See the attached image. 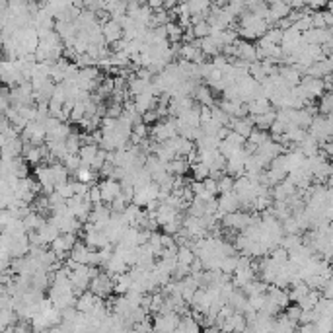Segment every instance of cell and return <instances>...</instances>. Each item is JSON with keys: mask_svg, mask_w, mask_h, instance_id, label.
<instances>
[{"mask_svg": "<svg viewBox=\"0 0 333 333\" xmlns=\"http://www.w3.org/2000/svg\"><path fill=\"white\" fill-rule=\"evenodd\" d=\"M90 290H92L98 298H105V296H109L111 292H115V281H113L105 271H101L100 275L92 281Z\"/></svg>", "mask_w": 333, "mask_h": 333, "instance_id": "1", "label": "cell"}, {"mask_svg": "<svg viewBox=\"0 0 333 333\" xmlns=\"http://www.w3.org/2000/svg\"><path fill=\"white\" fill-rule=\"evenodd\" d=\"M181 323V316L174 314H158L154 318V333H174Z\"/></svg>", "mask_w": 333, "mask_h": 333, "instance_id": "2", "label": "cell"}, {"mask_svg": "<svg viewBox=\"0 0 333 333\" xmlns=\"http://www.w3.org/2000/svg\"><path fill=\"white\" fill-rule=\"evenodd\" d=\"M35 179L43 185V193L45 195H53L57 189V181H55V176H53V170L51 166H47V164H41V166L35 168Z\"/></svg>", "mask_w": 333, "mask_h": 333, "instance_id": "3", "label": "cell"}, {"mask_svg": "<svg viewBox=\"0 0 333 333\" xmlns=\"http://www.w3.org/2000/svg\"><path fill=\"white\" fill-rule=\"evenodd\" d=\"M98 185H100V189H101V197H103V203H105V205H111V203L123 193L121 181H117V179H103Z\"/></svg>", "mask_w": 333, "mask_h": 333, "instance_id": "4", "label": "cell"}, {"mask_svg": "<svg viewBox=\"0 0 333 333\" xmlns=\"http://www.w3.org/2000/svg\"><path fill=\"white\" fill-rule=\"evenodd\" d=\"M300 88L306 92V96L308 98H318V96H322L323 98V92H325V80H320V78H302V82H300Z\"/></svg>", "mask_w": 333, "mask_h": 333, "instance_id": "5", "label": "cell"}, {"mask_svg": "<svg viewBox=\"0 0 333 333\" xmlns=\"http://www.w3.org/2000/svg\"><path fill=\"white\" fill-rule=\"evenodd\" d=\"M228 129H230V131H234V133L242 134L245 141H247V138H249V134L254 133L256 125H254V119H252V115H249L247 119H236V117H232V121H230V125H228Z\"/></svg>", "mask_w": 333, "mask_h": 333, "instance_id": "6", "label": "cell"}, {"mask_svg": "<svg viewBox=\"0 0 333 333\" xmlns=\"http://www.w3.org/2000/svg\"><path fill=\"white\" fill-rule=\"evenodd\" d=\"M240 207H242V203H240V197L236 193H224V195L218 197V209L222 212H226V214L238 212Z\"/></svg>", "mask_w": 333, "mask_h": 333, "instance_id": "7", "label": "cell"}, {"mask_svg": "<svg viewBox=\"0 0 333 333\" xmlns=\"http://www.w3.org/2000/svg\"><path fill=\"white\" fill-rule=\"evenodd\" d=\"M103 37H105L107 45H113V43H117V41H121L123 37H125L123 25L119 22H115V20H111L109 23L103 25Z\"/></svg>", "mask_w": 333, "mask_h": 333, "instance_id": "8", "label": "cell"}, {"mask_svg": "<svg viewBox=\"0 0 333 333\" xmlns=\"http://www.w3.org/2000/svg\"><path fill=\"white\" fill-rule=\"evenodd\" d=\"M133 100H134V107H136V111H138L141 115H145L146 111L158 107V98H154V96L148 94V92L141 94V96H136V98H133Z\"/></svg>", "mask_w": 333, "mask_h": 333, "instance_id": "9", "label": "cell"}, {"mask_svg": "<svg viewBox=\"0 0 333 333\" xmlns=\"http://www.w3.org/2000/svg\"><path fill=\"white\" fill-rule=\"evenodd\" d=\"M98 296L92 292V290H86L82 296H78L76 298V310L80 314H90V312L94 310V306L98 304Z\"/></svg>", "mask_w": 333, "mask_h": 333, "instance_id": "10", "label": "cell"}, {"mask_svg": "<svg viewBox=\"0 0 333 333\" xmlns=\"http://www.w3.org/2000/svg\"><path fill=\"white\" fill-rule=\"evenodd\" d=\"M240 59L245 61V63H249V65L259 63V61H257V47L256 45L249 43V41H244V39H240Z\"/></svg>", "mask_w": 333, "mask_h": 333, "instance_id": "11", "label": "cell"}, {"mask_svg": "<svg viewBox=\"0 0 333 333\" xmlns=\"http://www.w3.org/2000/svg\"><path fill=\"white\" fill-rule=\"evenodd\" d=\"M90 254H92V249L86 245V242H78L76 247L70 252V257L80 265H90Z\"/></svg>", "mask_w": 333, "mask_h": 333, "instance_id": "12", "label": "cell"}, {"mask_svg": "<svg viewBox=\"0 0 333 333\" xmlns=\"http://www.w3.org/2000/svg\"><path fill=\"white\" fill-rule=\"evenodd\" d=\"M252 119H254V125H256V129H259V131H269V129L273 127V123L277 121V111L271 109L269 113L257 115V117H252Z\"/></svg>", "mask_w": 333, "mask_h": 333, "instance_id": "13", "label": "cell"}, {"mask_svg": "<svg viewBox=\"0 0 333 333\" xmlns=\"http://www.w3.org/2000/svg\"><path fill=\"white\" fill-rule=\"evenodd\" d=\"M23 156H25V162L32 164V166H41V162H43L41 146H34V145H30V143H25Z\"/></svg>", "mask_w": 333, "mask_h": 333, "instance_id": "14", "label": "cell"}, {"mask_svg": "<svg viewBox=\"0 0 333 333\" xmlns=\"http://www.w3.org/2000/svg\"><path fill=\"white\" fill-rule=\"evenodd\" d=\"M166 170H168V174L170 176H185L189 170H191V166H189V162L185 160V158H176L174 162H170L166 166Z\"/></svg>", "mask_w": 333, "mask_h": 333, "instance_id": "15", "label": "cell"}, {"mask_svg": "<svg viewBox=\"0 0 333 333\" xmlns=\"http://www.w3.org/2000/svg\"><path fill=\"white\" fill-rule=\"evenodd\" d=\"M166 30H168V41H170V45H178L183 41L185 30H183L178 22H170L166 25Z\"/></svg>", "mask_w": 333, "mask_h": 333, "instance_id": "16", "label": "cell"}, {"mask_svg": "<svg viewBox=\"0 0 333 333\" xmlns=\"http://www.w3.org/2000/svg\"><path fill=\"white\" fill-rule=\"evenodd\" d=\"M247 143H252V145H256L257 148H261V146L273 143V138H271V133H269V131H259V129H254V133L249 134Z\"/></svg>", "mask_w": 333, "mask_h": 333, "instance_id": "17", "label": "cell"}, {"mask_svg": "<svg viewBox=\"0 0 333 333\" xmlns=\"http://www.w3.org/2000/svg\"><path fill=\"white\" fill-rule=\"evenodd\" d=\"M98 152H100L98 145H88V146H82V148H80L78 156L82 158V164H84V166H90V168H92V162L96 160Z\"/></svg>", "mask_w": 333, "mask_h": 333, "instance_id": "18", "label": "cell"}, {"mask_svg": "<svg viewBox=\"0 0 333 333\" xmlns=\"http://www.w3.org/2000/svg\"><path fill=\"white\" fill-rule=\"evenodd\" d=\"M195 100H197V103L203 105V107H214V96H212L211 88H207V86H201V88L197 90Z\"/></svg>", "mask_w": 333, "mask_h": 333, "instance_id": "19", "label": "cell"}, {"mask_svg": "<svg viewBox=\"0 0 333 333\" xmlns=\"http://www.w3.org/2000/svg\"><path fill=\"white\" fill-rule=\"evenodd\" d=\"M308 294H310V287L306 285V281H302V283H298V285H294L292 290L289 292L290 302H296V304H298L302 298H306Z\"/></svg>", "mask_w": 333, "mask_h": 333, "instance_id": "20", "label": "cell"}, {"mask_svg": "<svg viewBox=\"0 0 333 333\" xmlns=\"http://www.w3.org/2000/svg\"><path fill=\"white\" fill-rule=\"evenodd\" d=\"M197 259V256H195V252L189 247V245H183V247H179L178 252V263L179 265H187L191 267V263Z\"/></svg>", "mask_w": 333, "mask_h": 333, "instance_id": "21", "label": "cell"}, {"mask_svg": "<svg viewBox=\"0 0 333 333\" xmlns=\"http://www.w3.org/2000/svg\"><path fill=\"white\" fill-rule=\"evenodd\" d=\"M179 333H201V325L191 316H185V318H181V323H179L178 327Z\"/></svg>", "mask_w": 333, "mask_h": 333, "instance_id": "22", "label": "cell"}, {"mask_svg": "<svg viewBox=\"0 0 333 333\" xmlns=\"http://www.w3.org/2000/svg\"><path fill=\"white\" fill-rule=\"evenodd\" d=\"M191 176H193V181H205L211 178V168L199 162V164L191 166Z\"/></svg>", "mask_w": 333, "mask_h": 333, "instance_id": "23", "label": "cell"}, {"mask_svg": "<svg viewBox=\"0 0 333 333\" xmlns=\"http://www.w3.org/2000/svg\"><path fill=\"white\" fill-rule=\"evenodd\" d=\"M51 170H53V176H55L57 185H59V183H68V176H70V172L65 168V164L57 162V164L51 166Z\"/></svg>", "mask_w": 333, "mask_h": 333, "instance_id": "24", "label": "cell"}, {"mask_svg": "<svg viewBox=\"0 0 333 333\" xmlns=\"http://www.w3.org/2000/svg\"><path fill=\"white\" fill-rule=\"evenodd\" d=\"M238 257H224V259H222L220 271L224 273V275L234 277V273H236V269H238Z\"/></svg>", "mask_w": 333, "mask_h": 333, "instance_id": "25", "label": "cell"}, {"mask_svg": "<svg viewBox=\"0 0 333 333\" xmlns=\"http://www.w3.org/2000/svg\"><path fill=\"white\" fill-rule=\"evenodd\" d=\"M320 113H322L323 117L327 115H333V92H329V94H323L322 101H320Z\"/></svg>", "mask_w": 333, "mask_h": 333, "instance_id": "26", "label": "cell"}, {"mask_svg": "<svg viewBox=\"0 0 333 333\" xmlns=\"http://www.w3.org/2000/svg\"><path fill=\"white\" fill-rule=\"evenodd\" d=\"M65 145H67L68 154H78V152H80V148H82V143H80V134L72 133L67 138V141H65Z\"/></svg>", "mask_w": 333, "mask_h": 333, "instance_id": "27", "label": "cell"}, {"mask_svg": "<svg viewBox=\"0 0 333 333\" xmlns=\"http://www.w3.org/2000/svg\"><path fill=\"white\" fill-rule=\"evenodd\" d=\"M55 191L65 201H70V199H74V197H76V193H74V187H72V183H70V181H68V183H59Z\"/></svg>", "mask_w": 333, "mask_h": 333, "instance_id": "28", "label": "cell"}, {"mask_svg": "<svg viewBox=\"0 0 333 333\" xmlns=\"http://www.w3.org/2000/svg\"><path fill=\"white\" fill-rule=\"evenodd\" d=\"M63 164H65V168H67L70 174H76L78 170L82 168V158H80L78 154H70Z\"/></svg>", "mask_w": 333, "mask_h": 333, "instance_id": "29", "label": "cell"}, {"mask_svg": "<svg viewBox=\"0 0 333 333\" xmlns=\"http://www.w3.org/2000/svg\"><path fill=\"white\" fill-rule=\"evenodd\" d=\"M212 119H214L216 123H220L222 127H228L230 121H232V117H228V115H226V113H224L218 105H214V107H212Z\"/></svg>", "mask_w": 333, "mask_h": 333, "instance_id": "30", "label": "cell"}, {"mask_svg": "<svg viewBox=\"0 0 333 333\" xmlns=\"http://www.w3.org/2000/svg\"><path fill=\"white\" fill-rule=\"evenodd\" d=\"M283 37H285V32H283V30H279V27H271V30L267 32V35H265L267 41H269V43H273V45L283 43Z\"/></svg>", "mask_w": 333, "mask_h": 333, "instance_id": "31", "label": "cell"}, {"mask_svg": "<svg viewBox=\"0 0 333 333\" xmlns=\"http://www.w3.org/2000/svg\"><path fill=\"white\" fill-rule=\"evenodd\" d=\"M193 34L197 39H205V37H211V25L209 22H201L197 25H193Z\"/></svg>", "mask_w": 333, "mask_h": 333, "instance_id": "32", "label": "cell"}, {"mask_svg": "<svg viewBox=\"0 0 333 333\" xmlns=\"http://www.w3.org/2000/svg\"><path fill=\"white\" fill-rule=\"evenodd\" d=\"M234 183H236V179L232 178V176H224V178L218 181V189H220V195H224V193H234Z\"/></svg>", "mask_w": 333, "mask_h": 333, "instance_id": "33", "label": "cell"}, {"mask_svg": "<svg viewBox=\"0 0 333 333\" xmlns=\"http://www.w3.org/2000/svg\"><path fill=\"white\" fill-rule=\"evenodd\" d=\"M201 129H203V133L207 134V136H216L218 131L222 129V125H220V123H216L214 119H211L209 123H203V125H201Z\"/></svg>", "mask_w": 333, "mask_h": 333, "instance_id": "34", "label": "cell"}, {"mask_svg": "<svg viewBox=\"0 0 333 333\" xmlns=\"http://www.w3.org/2000/svg\"><path fill=\"white\" fill-rule=\"evenodd\" d=\"M302 308H300L298 304H294V306H289L287 310H285V316L289 318L290 322H294V323H300V318H302Z\"/></svg>", "mask_w": 333, "mask_h": 333, "instance_id": "35", "label": "cell"}, {"mask_svg": "<svg viewBox=\"0 0 333 333\" xmlns=\"http://www.w3.org/2000/svg\"><path fill=\"white\" fill-rule=\"evenodd\" d=\"M84 117H86V103H76L70 115V123H80Z\"/></svg>", "mask_w": 333, "mask_h": 333, "instance_id": "36", "label": "cell"}, {"mask_svg": "<svg viewBox=\"0 0 333 333\" xmlns=\"http://www.w3.org/2000/svg\"><path fill=\"white\" fill-rule=\"evenodd\" d=\"M74 65H76L80 70H84V68H90V67H98V63L92 59L90 55H78V59L74 61Z\"/></svg>", "mask_w": 333, "mask_h": 333, "instance_id": "37", "label": "cell"}, {"mask_svg": "<svg viewBox=\"0 0 333 333\" xmlns=\"http://www.w3.org/2000/svg\"><path fill=\"white\" fill-rule=\"evenodd\" d=\"M70 183H72V187H74L76 197H80V199H86V197H88L92 185H88V183H80V181H70Z\"/></svg>", "mask_w": 333, "mask_h": 333, "instance_id": "38", "label": "cell"}, {"mask_svg": "<svg viewBox=\"0 0 333 333\" xmlns=\"http://www.w3.org/2000/svg\"><path fill=\"white\" fill-rule=\"evenodd\" d=\"M88 199H90V203H92L94 207L103 203V197H101V189H100V185H98V183H96V185H92V189H90V193H88Z\"/></svg>", "mask_w": 333, "mask_h": 333, "instance_id": "39", "label": "cell"}, {"mask_svg": "<svg viewBox=\"0 0 333 333\" xmlns=\"http://www.w3.org/2000/svg\"><path fill=\"white\" fill-rule=\"evenodd\" d=\"M226 143H230V145L236 146V148H244L247 141H245L242 134H238V133H234V131H232V133H230V136L226 138Z\"/></svg>", "mask_w": 333, "mask_h": 333, "instance_id": "40", "label": "cell"}, {"mask_svg": "<svg viewBox=\"0 0 333 333\" xmlns=\"http://www.w3.org/2000/svg\"><path fill=\"white\" fill-rule=\"evenodd\" d=\"M133 134H136V136H141V138L145 141V138H148V134H150V129L146 127L145 123H136V125H134V127H133Z\"/></svg>", "mask_w": 333, "mask_h": 333, "instance_id": "41", "label": "cell"}, {"mask_svg": "<svg viewBox=\"0 0 333 333\" xmlns=\"http://www.w3.org/2000/svg\"><path fill=\"white\" fill-rule=\"evenodd\" d=\"M203 183H205V189H207L211 195H220V189H218V181H216V179L209 178V179H205Z\"/></svg>", "mask_w": 333, "mask_h": 333, "instance_id": "42", "label": "cell"}, {"mask_svg": "<svg viewBox=\"0 0 333 333\" xmlns=\"http://www.w3.org/2000/svg\"><path fill=\"white\" fill-rule=\"evenodd\" d=\"M211 63H212V67L216 68V70H220V72H222V70H224V68H226V67H228V65H230V63H228V59H226V57H224V55L214 57V59H212Z\"/></svg>", "mask_w": 333, "mask_h": 333, "instance_id": "43", "label": "cell"}, {"mask_svg": "<svg viewBox=\"0 0 333 333\" xmlns=\"http://www.w3.org/2000/svg\"><path fill=\"white\" fill-rule=\"evenodd\" d=\"M158 119H160V115H158V111L156 109L146 111L145 115H143V123H145V125H148V123H158Z\"/></svg>", "mask_w": 333, "mask_h": 333, "instance_id": "44", "label": "cell"}, {"mask_svg": "<svg viewBox=\"0 0 333 333\" xmlns=\"http://www.w3.org/2000/svg\"><path fill=\"white\" fill-rule=\"evenodd\" d=\"M134 74H136V78H141V80H145V82H150V80L154 78V76H152L154 72H152L150 68H138Z\"/></svg>", "mask_w": 333, "mask_h": 333, "instance_id": "45", "label": "cell"}, {"mask_svg": "<svg viewBox=\"0 0 333 333\" xmlns=\"http://www.w3.org/2000/svg\"><path fill=\"white\" fill-rule=\"evenodd\" d=\"M320 148H322V152L325 156H331V158H333V138H327L325 143H322Z\"/></svg>", "mask_w": 333, "mask_h": 333, "instance_id": "46", "label": "cell"}, {"mask_svg": "<svg viewBox=\"0 0 333 333\" xmlns=\"http://www.w3.org/2000/svg\"><path fill=\"white\" fill-rule=\"evenodd\" d=\"M230 133H232V131H230L228 127H222L220 131H218V134H216V138H218L220 143H224V141H226V138L230 136Z\"/></svg>", "mask_w": 333, "mask_h": 333, "instance_id": "47", "label": "cell"}, {"mask_svg": "<svg viewBox=\"0 0 333 333\" xmlns=\"http://www.w3.org/2000/svg\"><path fill=\"white\" fill-rule=\"evenodd\" d=\"M232 333H234V331H232Z\"/></svg>", "mask_w": 333, "mask_h": 333, "instance_id": "48", "label": "cell"}]
</instances>
